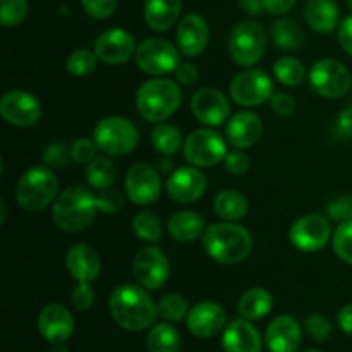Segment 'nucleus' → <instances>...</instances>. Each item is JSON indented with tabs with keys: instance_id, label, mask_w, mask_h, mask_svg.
Here are the masks:
<instances>
[{
	"instance_id": "6",
	"label": "nucleus",
	"mask_w": 352,
	"mask_h": 352,
	"mask_svg": "<svg viewBox=\"0 0 352 352\" xmlns=\"http://www.w3.org/2000/svg\"><path fill=\"white\" fill-rule=\"evenodd\" d=\"M93 140L100 150L110 157H124L138 146L140 133L136 126L126 117H103L95 127Z\"/></svg>"
},
{
	"instance_id": "37",
	"label": "nucleus",
	"mask_w": 352,
	"mask_h": 352,
	"mask_svg": "<svg viewBox=\"0 0 352 352\" xmlns=\"http://www.w3.org/2000/svg\"><path fill=\"white\" fill-rule=\"evenodd\" d=\"M96 60L98 57L95 52L88 50V48H78L65 60V71L74 78H85L95 71Z\"/></svg>"
},
{
	"instance_id": "47",
	"label": "nucleus",
	"mask_w": 352,
	"mask_h": 352,
	"mask_svg": "<svg viewBox=\"0 0 352 352\" xmlns=\"http://www.w3.org/2000/svg\"><path fill=\"white\" fill-rule=\"evenodd\" d=\"M89 284H91V282H78V285H76L74 291H72V306H74L76 309H79V311H86V309L91 308L93 302H95V291H93V287Z\"/></svg>"
},
{
	"instance_id": "40",
	"label": "nucleus",
	"mask_w": 352,
	"mask_h": 352,
	"mask_svg": "<svg viewBox=\"0 0 352 352\" xmlns=\"http://www.w3.org/2000/svg\"><path fill=\"white\" fill-rule=\"evenodd\" d=\"M333 251L344 263L352 265V220L340 223L333 232Z\"/></svg>"
},
{
	"instance_id": "3",
	"label": "nucleus",
	"mask_w": 352,
	"mask_h": 352,
	"mask_svg": "<svg viewBox=\"0 0 352 352\" xmlns=\"http://www.w3.org/2000/svg\"><path fill=\"white\" fill-rule=\"evenodd\" d=\"M96 195L85 186H71L55 199L52 206L54 223L64 232H81L88 229L96 215Z\"/></svg>"
},
{
	"instance_id": "39",
	"label": "nucleus",
	"mask_w": 352,
	"mask_h": 352,
	"mask_svg": "<svg viewBox=\"0 0 352 352\" xmlns=\"http://www.w3.org/2000/svg\"><path fill=\"white\" fill-rule=\"evenodd\" d=\"M28 0H0V24L12 28L23 23L28 16Z\"/></svg>"
},
{
	"instance_id": "12",
	"label": "nucleus",
	"mask_w": 352,
	"mask_h": 352,
	"mask_svg": "<svg viewBox=\"0 0 352 352\" xmlns=\"http://www.w3.org/2000/svg\"><path fill=\"white\" fill-rule=\"evenodd\" d=\"M133 275L141 287L158 291L170 275L167 254L157 246H144L136 253L133 261Z\"/></svg>"
},
{
	"instance_id": "57",
	"label": "nucleus",
	"mask_w": 352,
	"mask_h": 352,
	"mask_svg": "<svg viewBox=\"0 0 352 352\" xmlns=\"http://www.w3.org/2000/svg\"><path fill=\"white\" fill-rule=\"evenodd\" d=\"M0 205H2V215H0V222H2V223H3V220H6V215H7L6 201H0Z\"/></svg>"
},
{
	"instance_id": "10",
	"label": "nucleus",
	"mask_w": 352,
	"mask_h": 352,
	"mask_svg": "<svg viewBox=\"0 0 352 352\" xmlns=\"http://www.w3.org/2000/svg\"><path fill=\"white\" fill-rule=\"evenodd\" d=\"M309 82L320 96L337 100L349 93L352 78L349 69L342 62L336 58H322L313 64L309 71Z\"/></svg>"
},
{
	"instance_id": "50",
	"label": "nucleus",
	"mask_w": 352,
	"mask_h": 352,
	"mask_svg": "<svg viewBox=\"0 0 352 352\" xmlns=\"http://www.w3.org/2000/svg\"><path fill=\"white\" fill-rule=\"evenodd\" d=\"M175 79H177V82H181L184 86L195 85L199 79L198 67L195 64H191V62H181V65L175 69Z\"/></svg>"
},
{
	"instance_id": "9",
	"label": "nucleus",
	"mask_w": 352,
	"mask_h": 352,
	"mask_svg": "<svg viewBox=\"0 0 352 352\" xmlns=\"http://www.w3.org/2000/svg\"><path fill=\"white\" fill-rule=\"evenodd\" d=\"M182 151L192 167L210 168L226 160L227 144L217 131L198 129L186 138Z\"/></svg>"
},
{
	"instance_id": "18",
	"label": "nucleus",
	"mask_w": 352,
	"mask_h": 352,
	"mask_svg": "<svg viewBox=\"0 0 352 352\" xmlns=\"http://www.w3.org/2000/svg\"><path fill=\"white\" fill-rule=\"evenodd\" d=\"M167 195L174 201L189 205L205 195L206 177L198 167H179L167 177Z\"/></svg>"
},
{
	"instance_id": "7",
	"label": "nucleus",
	"mask_w": 352,
	"mask_h": 352,
	"mask_svg": "<svg viewBox=\"0 0 352 352\" xmlns=\"http://www.w3.org/2000/svg\"><path fill=\"white\" fill-rule=\"evenodd\" d=\"M267 47L263 26L256 21H241L229 38L230 58L241 67L250 69L261 60Z\"/></svg>"
},
{
	"instance_id": "41",
	"label": "nucleus",
	"mask_w": 352,
	"mask_h": 352,
	"mask_svg": "<svg viewBox=\"0 0 352 352\" xmlns=\"http://www.w3.org/2000/svg\"><path fill=\"white\" fill-rule=\"evenodd\" d=\"M43 164L50 168H62L69 164V160H72L71 148L67 144L60 143V141H55V143H50L43 150Z\"/></svg>"
},
{
	"instance_id": "33",
	"label": "nucleus",
	"mask_w": 352,
	"mask_h": 352,
	"mask_svg": "<svg viewBox=\"0 0 352 352\" xmlns=\"http://www.w3.org/2000/svg\"><path fill=\"white\" fill-rule=\"evenodd\" d=\"M272 38L274 43L282 50H299L305 41L301 28L292 19H278L272 26Z\"/></svg>"
},
{
	"instance_id": "4",
	"label": "nucleus",
	"mask_w": 352,
	"mask_h": 352,
	"mask_svg": "<svg viewBox=\"0 0 352 352\" xmlns=\"http://www.w3.org/2000/svg\"><path fill=\"white\" fill-rule=\"evenodd\" d=\"M182 103V91L179 82L172 79H150L138 89V113L148 122L160 124L170 119Z\"/></svg>"
},
{
	"instance_id": "48",
	"label": "nucleus",
	"mask_w": 352,
	"mask_h": 352,
	"mask_svg": "<svg viewBox=\"0 0 352 352\" xmlns=\"http://www.w3.org/2000/svg\"><path fill=\"white\" fill-rule=\"evenodd\" d=\"M226 170L232 175H244L251 167L250 157H248L244 151H232V153H227L226 160Z\"/></svg>"
},
{
	"instance_id": "60",
	"label": "nucleus",
	"mask_w": 352,
	"mask_h": 352,
	"mask_svg": "<svg viewBox=\"0 0 352 352\" xmlns=\"http://www.w3.org/2000/svg\"><path fill=\"white\" fill-rule=\"evenodd\" d=\"M349 7H351V10H352V0H349Z\"/></svg>"
},
{
	"instance_id": "43",
	"label": "nucleus",
	"mask_w": 352,
	"mask_h": 352,
	"mask_svg": "<svg viewBox=\"0 0 352 352\" xmlns=\"http://www.w3.org/2000/svg\"><path fill=\"white\" fill-rule=\"evenodd\" d=\"M305 327H306V332L309 333V337L318 340V342H325L333 332V327L332 323H330V320L327 318V316L318 315V313L309 315L308 318H306Z\"/></svg>"
},
{
	"instance_id": "51",
	"label": "nucleus",
	"mask_w": 352,
	"mask_h": 352,
	"mask_svg": "<svg viewBox=\"0 0 352 352\" xmlns=\"http://www.w3.org/2000/svg\"><path fill=\"white\" fill-rule=\"evenodd\" d=\"M339 43L342 50L352 57V16L346 17L339 26Z\"/></svg>"
},
{
	"instance_id": "11",
	"label": "nucleus",
	"mask_w": 352,
	"mask_h": 352,
	"mask_svg": "<svg viewBox=\"0 0 352 352\" xmlns=\"http://www.w3.org/2000/svg\"><path fill=\"white\" fill-rule=\"evenodd\" d=\"M230 98L241 107H258L270 102L274 96V82L270 76L260 69H246L237 74L229 86Z\"/></svg>"
},
{
	"instance_id": "35",
	"label": "nucleus",
	"mask_w": 352,
	"mask_h": 352,
	"mask_svg": "<svg viewBox=\"0 0 352 352\" xmlns=\"http://www.w3.org/2000/svg\"><path fill=\"white\" fill-rule=\"evenodd\" d=\"M133 232L143 243H158L164 236V226L160 219L151 212H140L133 219Z\"/></svg>"
},
{
	"instance_id": "56",
	"label": "nucleus",
	"mask_w": 352,
	"mask_h": 352,
	"mask_svg": "<svg viewBox=\"0 0 352 352\" xmlns=\"http://www.w3.org/2000/svg\"><path fill=\"white\" fill-rule=\"evenodd\" d=\"M158 168H160L162 172H174V170H172V160H170V158H160V160H158Z\"/></svg>"
},
{
	"instance_id": "14",
	"label": "nucleus",
	"mask_w": 352,
	"mask_h": 352,
	"mask_svg": "<svg viewBox=\"0 0 352 352\" xmlns=\"http://www.w3.org/2000/svg\"><path fill=\"white\" fill-rule=\"evenodd\" d=\"M124 188L131 203L140 206L151 205L162 195L160 172L150 164L133 165L127 170Z\"/></svg>"
},
{
	"instance_id": "31",
	"label": "nucleus",
	"mask_w": 352,
	"mask_h": 352,
	"mask_svg": "<svg viewBox=\"0 0 352 352\" xmlns=\"http://www.w3.org/2000/svg\"><path fill=\"white\" fill-rule=\"evenodd\" d=\"M146 347L150 352H179L181 333L170 323H158L148 333Z\"/></svg>"
},
{
	"instance_id": "59",
	"label": "nucleus",
	"mask_w": 352,
	"mask_h": 352,
	"mask_svg": "<svg viewBox=\"0 0 352 352\" xmlns=\"http://www.w3.org/2000/svg\"><path fill=\"white\" fill-rule=\"evenodd\" d=\"M302 352H322V351H316V349H308V351H302Z\"/></svg>"
},
{
	"instance_id": "30",
	"label": "nucleus",
	"mask_w": 352,
	"mask_h": 352,
	"mask_svg": "<svg viewBox=\"0 0 352 352\" xmlns=\"http://www.w3.org/2000/svg\"><path fill=\"white\" fill-rule=\"evenodd\" d=\"M274 308V298L267 289L253 287L244 292L237 305V311L246 320H261Z\"/></svg>"
},
{
	"instance_id": "32",
	"label": "nucleus",
	"mask_w": 352,
	"mask_h": 352,
	"mask_svg": "<svg viewBox=\"0 0 352 352\" xmlns=\"http://www.w3.org/2000/svg\"><path fill=\"white\" fill-rule=\"evenodd\" d=\"M151 144L158 153L170 157L175 155L184 143H182V133L175 126L167 122H160L151 133Z\"/></svg>"
},
{
	"instance_id": "16",
	"label": "nucleus",
	"mask_w": 352,
	"mask_h": 352,
	"mask_svg": "<svg viewBox=\"0 0 352 352\" xmlns=\"http://www.w3.org/2000/svg\"><path fill=\"white\" fill-rule=\"evenodd\" d=\"M93 52L98 60L110 65H119L136 55V41L129 31L122 28H112L100 34L93 43Z\"/></svg>"
},
{
	"instance_id": "2",
	"label": "nucleus",
	"mask_w": 352,
	"mask_h": 352,
	"mask_svg": "<svg viewBox=\"0 0 352 352\" xmlns=\"http://www.w3.org/2000/svg\"><path fill=\"white\" fill-rule=\"evenodd\" d=\"M203 248L217 263L237 265L253 251V236L236 222L212 223L203 234Z\"/></svg>"
},
{
	"instance_id": "38",
	"label": "nucleus",
	"mask_w": 352,
	"mask_h": 352,
	"mask_svg": "<svg viewBox=\"0 0 352 352\" xmlns=\"http://www.w3.org/2000/svg\"><path fill=\"white\" fill-rule=\"evenodd\" d=\"M158 316L167 322H181L189 315V305L186 298L179 294H168L162 298L157 305Z\"/></svg>"
},
{
	"instance_id": "46",
	"label": "nucleus",
	"mask_w": 352,
	"mask_h": 352,
	"mask_svg": "<svg viewBox=\"0 0 352 352\" xmlns=\"http://www.w3.org/2000/svg\"><path fill=\"white\" fill-rule=\"evenodd\" d=\"M327 217L339 223L352 220V196H340V198L333 199L327 206Z\"/></svg>"
},
{
	"instance_id": "17",
	"label": "nucleus",
	"mask_w": 352,
	"mask_h": 352,
	"mask_svg": "<svg viewBox=\"0 0 352 352\" xmlns=\"http://www.w3.org/2000/svg\"><path fill=\"white\" fill-rule=\"evenodd\" d=\"M191 112L206 127L222 126L230 116L229 100L215 88H201L192 95Z\"/></svg>"
},
{
	"instance_id": "42",
	"label": "nucleus",
	"mask_w": 352,
	"mask_h": 352,
	"mask_svg": "<svg viewBox=\"0 0 352 352\" xmlns=\"http://www.w3.org/2000/svg\"><path fill=\"white\" fill-rule=\"evenodd\" d=\"M98 144L95 143V140H88V138H79L72 143L71 146V155H72V160L76 164H81V165H88L95 160L98 155Z\"/></svg>"
},
{
	"instance_id": "25",
	"label": "nucleus",
	"mask_w": 352,
	"mask_h": 352,
	"mask_svg": "<svg viewBox=\"0 0 352 352\" xmlns=\"http://www.w3.org/2000/svg\"><path fill=\"white\" fill-rule=\"evenodd\" d=\"M222 347L226 352H261L260 332L250 320H234L223 330Z\"/></svg>"
},
{
	"instance_id": "45",
	"label": "nucleus",
	"mask_w": 352,
	"mask_h": 352,
	"mask_svg": "<svg viewBox=\"0 0 352 352\" xmlns=\"http://www.w3.org/2000/svg\"><path fill=\"white\" fill-rule=\"evenodd\" d=\"M79 2L85 12L93 19H107L117 9V0H79Z\"/></svg>"
},
{
	"instance_id": "8",
	"label": "nucleus",
	"mask_w": 352,
	"mask_h": 352,
	"mask_svg": "<svg viewBox=\"0 0 352 352\" xmlns=\"http://www.w3.org/2000/svg\"><path fill=\"white\" fill-rule=\"evenodd\" d=\"M179 47L165 38H146L136 48V64L150 76H165L175 72L181 65Z\"/></svg>"
},
{
	"instance_id": "58",
	"label": "nucleus",
	"mask_w": 352,
	"mask_h": 352,
	"mask_svg": "<svg viewBox=\"0 0 352 352\" xmlns=\"http://www.w3.org/2000/svg\"><path fill=\"white\" fill-rule=\"evenodd\" d=\"M52 352H65L64 349H62V347H55V349L54 351H52Z\"/></svg>"
},
{
	"instance_id": "28",
	"label": "nucleus",
	"mask_w": 352,
	"mask_h": 352,
	"mask_svg": "<svg viewBox=\"0 0 352 352\" xmlns=\"http://www.w3.org/2000/svg\"><path fill=\"white\" fill-rule=\"evenodd\" d=\"M305 17L311 30L330 33L339 24L340 10L333 0H309L306 3Z\"/></svg>"
},
{
	"instance_id": "34",
	"label": "nucleus",
	"mask_w": 352,
	"mask_h": 352,
	"mask_svg": "<svg viewBox=\"0 0 352 352\" xmlns=\"http://www.w3.org/2000/svg\"><path fill=\"white\" fill-rule=\"evenodd\" d=\"M86 179L93 189H107L116 184L117 167L110 158L96 157L86 168Z\"/></svg>"
},
{
	"instance_id": "26",
	"label": "nucleus",
	"mask_w": 352,
	"mask_h": 352,
	"mask_svg": "<svg viewBox=\"0 0 352 352\" xmlns=\"http://www.w3.org/2000/svg\"><path fill=\"white\" fill-rule=\"evenodd\" d=\"M182 0H144V21L153 31H167L179 21Z\"/></svg>"
},
{
	"instance_id": "49",
	"label": "nucleus",
	"mask_w": 352,
	"mask_h": 352,
	"mask_svg": "<svg viewBox=\"0 0 352 352\" xmlns=\"http://www.w3.org/2000/svg\"><path fill=\"white\" fill-rule=\"evenodd\" d=\"M270 107L277 116L287 117L296 110V100L289 93H274L270 98Z\"/></svg>"
},
{
	"instance_id": "21",
	"label": "nucleus",
	"mask_w": 352,
	"mask_h": 352,
	"mask_svg": "<svg viewBox=\"0 0 352 352\" xmlns=\"http://www.w3.org/2000/svg\"><path fill=\"white\" fill-rule=\"evenodd\" d=\"M177 47L186 57H198L208 47L210 28L205 17L199 14H188L179 21L177 33Z\"/></svg>"
},
{
	"instance_id": "29",
	"label": "nucleus",
	"mask_w": 352,
	"mask_h": 352,
	"mask_svg": "<svg viewBox=\"0 0 352 352\" xmlns=\"http://www.w3.org/2000/svg\"><path fill=\"white\" fill-rule=\"evenodd\" d=\"M213 210L226 222H239L250 212V203L243 192L236 189H223L213 199Z\"/></svg>"
},
{
	"instance_id": "1",
	"label": "nucleus",
	"mask_w": 352,
	"mask_h": 352,
	"mask_svg": "<svg viewBox=\"0 0 352 352\" xmlns=\"http://www.w3.org/2000/svg\"><path fill=\"white\" fill-rule=\"evenodd\" d=\"M112 318L127 332H143L150 329L158 316V308L148 289L140 284H120L113 289L109 299Z\"/></svg>"
},
{
	"instance_id": "44",
	"label": "nucleus",
	"mask_w": 352,
	"mask_h": 352,
	"mask_svg": "<svg viewBox=\"0 0 352 352\" xmlns=\"http://www.w3.org/2000/svg\"><path fill=\"white\" fill-rule=\"evenodd\" d=\"M96 206L103 213H117L124 206V195L113 188L100 189L96 192Z\"/></svg>"
},
{
	"instance_id": "22",
	"label": "nucleus",
	"mask_w": 352,
	"mask_h": 352,
	"mask_svg": "<svg viewBox=\"0 0 352 352\" xmlns=\"http://www.w3.org/2000/svg\"><path fill=\"white\" fill-rule=\"evenodd\" d=\"M65 268L74 280L93 282L102 272V258L95 248L79 243L65 253Z\"/></svg>"
},
{
	"instance_id": "13",
	"label": "nucleus",
	"mask_w": 352,
	"mask_h": 352,
	"mask_svg": "<svg viewBox=\"0 0 352 352\" xmlns=\"http://www.w3.org/2000/svg\"><path fill=\"white\" fill-rule=\"evenodd\" d=\"M332 229L330 220L318 213H309L292 223L289 230V241L296 250L302 253H316L329 244Z\"/></svg>"
},
{
	"instance_id": "23",
	"label": "nucleus",
	"mask_w": 352,
	"mask_h": 352,
	"mask_svg": "<svg viewBox=\"0 0 352 352\" xmlns=\"http://www.w3.org/2000/svg\"><path fill=\"white\" fill-rule=\"evenodd\" d=\"M265 339L270 352H296L301 346V327L292 316L280 315L267 327Z\"/></svg>"
},
{
	"instance_id": "20",
	"label": "nucleus",
	"mask_w": 352,
	"mask_h": 352,
	"mask_svg": "<svg viewBox=\"0 0 352 352\" xmlns=\"http://www.w3.org/2000/svg\"><path fill=\"white\" fill-rule=\"evenodd\" d=\"M227 313L220 305L213 301L198 302L189 309L188 329L199 339H210L226 329Z\"/></svg>"
},
{
	"instance_id": "5",
	"label": "nucleus",
	"mask_w": 352,
	"mask_h": 352,
	"mask_svg": "<svg viewBox=\"0 0 352 352\" xmlns=\"http://www.w3.org/2000/svg\"><path fill=\"white\" fill-rule=\"evenodd\" d=\"M58 196V181L50 167L36 165L21 175L16 186V201L26 212H41Z\"/></svg>"
},
{
	"instance_id": "24",
	"label": "nucleus",
	"mask_w": 352,
	"mask_h": 352,
	"mask_svg": "<svg viewBox=\"0 0 352 352\" xmlns=\"http://www.w3.org/2000/svg\"><path fill=\"white\" fill-rule=\"evenodd\" d=\"M227 141L234 148H251L260 141L263 134V122L260 117L253 112H239L234 117H230L227 124Z\"/></svg>"
},
{
	"instance_id": "36",
	"label": "nucleus",
	"mask_w": 352,
	"mask_h": 352,
	"mask_svg": "<svg viewBox=\"0 0 352 352\" xmlns=\"http://www.w3.org/2000/svg\"><path fill=\"white\" fill-rule=\"evenodd\" d=\"M274 74L280 85L294 88L306 79V69L296 57H280L274 64Z\"/></svg>"
},
{
	"instance_id": "19",
	"label": "nucleus",
	"mask_w": 352,
	"mask_h": 352,
	"mask_svg": "<svg viewBox=\"0 0 352 352\" xmlns=\"http://www.w3.org/2000/svg\"><path fill=\"white\" fill-rule=\"evenodd\" d=\"M36 327L40 336L47 342L58 346L71 339L74 332V318L65 306L52 302L40 311Z\"/></svg>"
},
{
	"instance_id": "27",
	"label": "nucleus",
	"mask_w": 352,
	"mask_h": 352,
	"mask_svg": "<svg viewBox=\"0 0 352 352\" xmlns=\"http://www.w3.org/2000/svg\"><path fill=\"white\" fill-rule=\"evenodd\" d=\"M167 230L177 243H191L205 234V219L192 210H182L168 219Z\"/></svg>"
},
{
	"instance_id": "53",
	"label": "nucleus",
	"mask_w": 352,
	"mask_h": 352,
	"mask_svg": "<svg viewBox=\"0 0 352 352\" xmlns=\"http://www.w3.org/2000/svg\"><path fill=\"white\" fill-rule=\"evenodd\" d=\"M337 320H339L340 330L346 332L347 336H352V302H349V305H346L340 309Z\"/></svg>"
},
{
	"instance_id": "54",
	"label": "nucleus",
	"mask_w": 352,
	"mask_h": 352,
	"mask_svg": "<svg viewBox=\"0 0 352 352\" xmlns=\"http://www.w3.org/2000/svg\"><path fill=\"white\" fill-rule=\"evenodd\" d=\"M337 127H339L340 134H344V136H349V134H352V107L340 112Z\"/></svg>"
},
{
	"instance_id": "52",
	"label": "nucleus",
	"mask_w": 352,
	"mask_h": 352,
	"mask_svg": "<svg viewBox=\"0 0 352 352\" xmlns=\"http://www.w3.org/2000/svg\"><path fill=\"white\" fill-rule=\"evenodd\" d=\"M263 2V10L268 14H285L296 6L298 0H261Z\"/></svg>"
},
{
	"instance_id": "55",
	"label": "nucleus",
	"mask_w": 352,
	"mask_h": 352,
	"mask_svg": "<svg viewBox=\"0 0 352 352\" xmlns=\"http://www.w3.org/2000/svg\"><path fill=\"white\" fill-rule=\"evenodd\" d=\"M241 7L250 14H260L263 9V2L261 0H239Z\"/></svg>"
},
{
	"instance_id": "15",
	"label": "nucleus",
	"mask_w": 352,
	"mask_h": 352,
	"mask_svg": "<svg viewBox=\"0 0 352 352\" xmlns=\"http://www.w3.org/2000/svg\"><path fill=\"white\" fill-rule=\"evenodd\" d=\"M0 116L10 126L31 127L40 120L41 103L30 91L9 89L0 100Z\"/></svg>"
}]
</instances>
